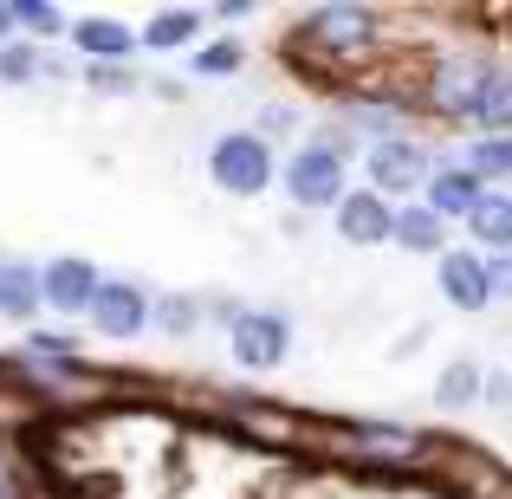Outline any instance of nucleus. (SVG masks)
I'll list each match as a JSON object with an SVG mask.
<instances>
[{
  "label": "nucleus",
  "instance_id": "obj_1",
  "mask_svg": "<svg viewBox=\"0 0 512 499\" xmlns=\"http://www.w3.org/2000/svg\"><path fill=\"white\" fill-rule=\"evenodd\" d=\"M305 441H325L363 474H422V467H441V448H448V441L396 422H305Z\"/></svg>",
  "mask_w": 512,
  "mask_h": 499
},
{
  "label": "nucleus",
  "instance_id": "obj_2",
  "mask_svg": "<svg viewBox=\"0 0 512 499\" xmlns=\"http://www.w3.org/2000/svg\"><path fill=\"white\" fill-rule=\"evenodd\" d=\"M325 59L331 72L344 65H363L383 52V13L376 7H350V0H331V7H312L292 33V59Z\"/></svg>",
  "mask_w": 512,
  "mask_h": 499
},
{
  "label": "nucleus",
  "instance_id": "obj_3",
  "mask_svg": "<svg viewBox=\"0 0 512 499\" xmlns=\"http://www.w3.org/2000/svg\"><path fill=\"white\" fill-rule=\"evenodd\" d=\"M493 72H500V59L454 46V52H441V59L422 72V85H415V104H422L428 117H448V124H480V104H487Z\"/></svg>",
  "mask_w": 512,
  "mask_h": 499
},
{
  "label": "nucleus",
  "instance_id": "obj_4",
  "mask_svg": "<svg viewBox=\"0 0 512 499\" xmlns=\"http://www.w3.org/2000/svg\"><path fill=\"white\" fill-rule=\"evenodd\" d=\"M208 175H214V188L221 195H260V188H273V143L260 137V130H227V137H214V150H208Z\"/></svg>",
  "mask_w": 512,
  "mask_h": 499
},
{
  "label": "nucleus",
  "instance_id": "obj_5",
  "mask_svg": "<svg viewBox=\"0 0 512 499\" xmlns=\"http://www.w3.org/2000/svg\"><path fill=\"white\" fill-rule=\"evenodd\" d=\"M214 409H221V428L240 441V448H292V441H305V415L299 409H273V402L234 396V389H221Z\"/></svg>",
  "mask_w": 512,
  "mask_h": 499
},
{
  "label": "nucleus",
  "instance_id": "obj_6",
  "mask_svg": "<svg viewBox=\"0 0 512 499\" xmlns=\"http://www.w3.org/2000/svg\"><path fill=\"white\" fill-rule=\"evenodd\" d=\"M363 169H370V188L383 201H415V195H428V182H435L428 143H415V137H376L370 156H363Z\"/></svg>",
  "mask_w": 512,
  "mask_h": 499
},
{
  "label": "nucleus",
  "instance_id": "obj_7",
  "mask_svg": "<svg viewBox=\"0 0 512 499\" xmlns=\"http://www.w3.org/2000/svg\"><path fill=\"white\" fill-rule=\"evenodd\" d=\"M279 182H286V195H292V208H331L338 214V201L350 195L344 188V156L331 150L325 137L318 143H305V150H292L286 156V169H279Z\"/></svg>",
  "mask_w": 512,
  "mask_h": 499
},
{
  "label": "nucleus",
  "instance_id": "obj_8",
  "mask_svg": "<svg viewBox=\"0 0 512 499\" xmlns=\"http://www.w3.org/2000/svg\"><path fill=\"white\" fill-rule=\"evenodd\" d=\"M227 344H234V363L240 370H279L286 363V344H292V325L279 312H240V325L227 331Z\"/></svg>",
  "mask_w": 512,
  "mask_h": 499
},
{
  "label": "nucleus",
  "instance_id": "obj_9",
  "mask_svg": "<svg viewBox=\"0 0 512 499\" xmlns=\"http://www.w3.org/2000/svg\"><path fill=\"white\" fill-rule=\"evenodd\" d=\"M435 286L454 312H487L493 305V273H487V253H467V247H448L435 260Z\"/></svg>",
  "mask_w": 512,
  "mask_h": 499
},
{
  "label": "nucleus",
  "instance_id": "obj_10",
  "mask_svg": "<svg viewBox=\"0 0 512 499\" xmlns=\"http://www.w3.org/2000/svg\"><path fill=\"white\" fill-rule=\"evenodd\" d=\"M441 474H448V487L461 493V499H512V474L493 454H480V448H461V441H448L441 448Z\"/></svg>",
  "mask_w": 512,
  "mask_h": 499
},
{
  "label": "nucleus",
  "instance_id": "obj_11",
  "mask_svg": "<svg viewBox=\"0 0 512 499\" xmlns=\"http://www.w3.org/2000/svg\"><path fill=\"white\" fill-rule=\"evenodd\" d=\"M39 286H46V305L52 312H85L91 318V305H98V292H104V279H98V266L91 260H78V253H59L52 266H39Z\"/></svg>",
  "mask_w": 512,
  "mask_h": 499
},
{
  "label": "nucleus",
  "instance_id": "obj_12",
  "mask_svg": "<svg viewBox=\"0 0 512 499\" xmlns=\"http://www.w3.org/2000/svg\"><path fill=\"white\" fill-rule=\"evenodd\" d=\"M338 240H350V247H383V240H396V201H383L376 188H350L338 201Z\"/></svg>",
  "mask_w": 512,
  "mask_h": 499
},
{
  "label": "nucleus",
  "instance_id": "obj_13",
  "mask_svg": "<svg viewBox=\"0 0 512 499\" xmlns=\"http://www.w3.org/2000/svg\"><path fill=\"white\" fill-rule=\"evenodd\" d=\"M91 325H98V337H111V344L137 337L143 325H150V299H143V286H130V279H104L98 305H91Z\"/></svg>",
  "mask_w": 512,
  "mask_h": 499
},
{
  "label": "nucleus",
  "instance_id": "obj_14",
  "mask_svg": "<svg viewBox=\"0 0 512 499\" xmlns=\"http://www.w3.org/2000/svg\"><path fill=\"white\" fill-rule=\"evenodd\" d=\"M487 195H493V188L480 182L474 169L454 163V169H435V182H428V195H422V201L441 214V221H474V208H480Z\"/></svg>",
  "mask_w": 512,
  "mask_h": 499
},
{
  "label": "nucleus",
  "instance_id": "obj_15",
  "mask_svg": "<svg viewBox=\"0 0 512 499\" xmlns=\"http://www.w3.org/2000/svg\"><path fill=\"white\" fill-rule=\"evenodd\" d=\"M78 52H85L91 65H124L130 52H137V33H130L124 20H111V13H91V20H78Z\"/></svg>",
  "mask_w": 512,
  "mask_h": 499
},
{
  "label": "nucleus",
  "instance_id": "obj_16",
  "mask_svg": "<svg viewBox=\"0 0 512 499\" xmlns=\"http://www.w3.org/2000/svg\"><path fill=\"white\" fill-rule=\"evenodd\" d=\"M441 227H448V221H441L428 201H409V208H396V240H389V247H402V253H435V260H441V253H448V247H441Z\"/></svg>",
  "mask_w": 512,
  "mask_h": 499
},
{
  "label": "nucleus",
  "instance_id": "obj_17",
  "mask_svg": "<svg viewBox=\"0 0 512 499\" xmlns=\"http://www.w3.org/2000/svg\"><path fill=\"white\" fill-rule=\"evenodd\" d=\"M195 33H201V13H195V7H156L150 26L137 33V46H150V52H182V46H195Z\"/></svg>",
  "mask_w": 512,
  "mask_h": 499
},
{
  "label": "nucleus",
  "instance_id": "obj_18",
  "mask_svg": "<svg viewBox=\"0 0 512 499\" xmlns=\"http://www.w3.org/2000/svg\"><path fill=\"white\" fill-rule=\"evenodd\" d=\"M39 305H46V286H39L33 266L0 260V318H33Z\"/></svg>",
  "mask_w": 512,
  "mask_h": 499
},
{
  "label": "nucleus",
  "instance_id": "obj_19",
  "mask_svg": "<svg viewBox=\"0 0 512 499\" xmlns=\"http://www.w3.org/2000/svg\"><path fill=\"white\" fill-rule=\"evenodd\" d=\"M435 402H441V409H467V402H487V370H480V363H467V357H454L448 370L435 376Z\"/></svg>",
  "mask_w": 512,
  "mask_h": 499
},
{
  "label": "nucleus",
  "instance_id": "obj_20",
  "mask_svg": "<svg viewBox=\"0 0 512 499\" xmlns=\"http://www.w3.org/2000/svg\"><path fill=\"white\" fill-rule=\"evenodd\" d=\"M467 234L487 247V260L493 253H512V195H487L474 208V221H467Z\"/></svg>",
  "mask_w": 512,
  "mask_h": 499
},
{
  "label": "nucleus",
  "instance_id": "obj_21",
  "mask_svg": "<svg viewBox=\"0 0 512 499\" xmlns=\"http://www.w3.org/2000/svg\"><path fill=\"white\" fill-rule=\"evenodd\" d=\"M467 169L480 182H512V137H474L467 143Z\"/></svg>",
  "mask_w": 512,
  "mask_h": 499
},
{
  "label": "nucleus",
  "instance_id": "obj_22",
  "mask_svg": "<svg viewBox=\"0 0 512 499\" xmlns=\"http://www.w3.org/2000/svg\"><path fill=\"white\" fill-rule=\"evenodd\" d=\"M474 130H487V137H512V65H500V72H493L487 104H480V124H474Z\"/></svg>",
  "mask_w": 512,
  "mask_h": 499
},
{
  "label": "nucleus",
  "instance_id": "obj_23",
  "mask_svg": "<svg viewBox=\"0 0 512 499\" xmlns=\"http://www.w3.org/2000/svg\"><path fill=\"white\" fill-rule=\"evenodd\" d=\"M33 78H46V52L26 46V39H13V46H0V85H33Z\"/></svg>",
  "mask_w": 512,
  "mask_h": 499
},
{
  "label": "nucleus",
  "instance_id": "obj_24",
  "mask_svg": "<svg viewBox=\"0 0 512 499\" xmlns=\"http://www.w3.org/2000/svg\"><path fill=\"white\" fill-rule=\"evenodd\" d=\"M150 325H156V331H169V337H188V331L201 325V305H195V299H182V292H169V299H156V305H150Z\"/></svg>",
  "mask_w": 512,
  "mask_h": 499
},
{
  "label": "nucleus",
  "instance_id": "obj_25",
  "mask_svg": "<svg viewBox=\"0 0 512 499\" xmlns=\"http://www.w3.org/2000/svg\"><path fill=\"white\" fill-rule=\"evenodd\" d=\"M13 13H20V33H39V39L65 33V13L52 7V0H13Z\"/></svg>",
  "mask_w": 512,
  "mask_h": 499
},
{
  "label": "nucleus",
  "instance_id": "obj_26",
  "mask_svg": "<svg viewBox=\"0 0 512 499\" xmlns=\"http://www.w3.org/2000/svg\"><path fill=\"white\" fill-rule=\"evenodd\" d=\"M240 65H247V52H240L234 39H214V46L195 52V72H201V78H234Z\"/></svg>",
  "mask_w": 512,
  "mask_h": 499
},
{
  "label": "nucleus",
  "instance_id": "obj_27",
  "mask_svg": "<svg viewBox=\"0 0 512 499\" xmlns=\"http://www.w3.org/2000/svg\"><path fill=\"white\" fill-rule=\"evenodd\" d=\"M85 85L98 91V98H130L137 78H130V65H85Z\"/></svg>",
  "mask_w": 512,
  "mask_h": 499
},
{
  "label": "nucleus",
  "instance_id": "obj_28",
  "mask_svg": "<svg viewBox=\"0 0 512 499\" xmlns=\"http://www.w3.org/2000/svg\"><path fill=\"white\" fill-rule=\"evenodd\" d=\"M72 337H65V331H33V337H26V357H72Z\"/></svg>",
  "mask_w": 512,
  "mask_h": 499
},
{
  "label": "nucleus",
  "instance_id": "obj_29",
  "mask_svg": "<svg viewBox=\"0 0 512 499\" xmlns=\"http://www.w3.org/2000/svg\"><path fill=\"white\" fill-rule=\"evenodd\" d=\"M487 273H493V299H512V253H493Z\"/></svg>",
  "mask_w": 512,
  "mask_h": 499
},
{
  "label": "nucleus",
  "instance_id": "obj_30",
  "mask_svg": "<svg viewBox=\"0 0 512 499\" xmlns=\"http://www.w3.org/2000/svg\"><path fill=\"white\" fill-rule=\"evenodd\" d=\"M487 409H512V370L506 376H487Z\"/></svg>",
  "mask_w": 512,
  "mask_h": 499
},
{
  "label": "nucleus",
  "instance_id": "obj_31",
  "mask_svg": "<svg viewBox=\"0 0 512 499\" xmlns=\"http://www.w3.org/2000/svg\"><path fill=\"white\" fill-rule=\"evenodd\" d=\"M20 39V13H13V0H0V46H13Z\"/></svg>",
  "mask_w": 512,
  "mask_h": 499
},
{
  "label": "nucleus",
  "instance_id": "obj_32",
  "mask_svg": "<svg viewBox=\"0 0 512 499\" xmlns=\"http://www.w3.org/2000/svg\"><path fill=\"white\" fill-rule=\"evenodd\" d=\"M0 499H13V493H7V487H0Z\"/></svg>",
  "mask_w": 512,
  "mask_h": 499
}]
</instances>
